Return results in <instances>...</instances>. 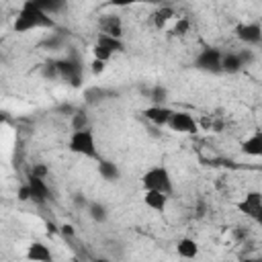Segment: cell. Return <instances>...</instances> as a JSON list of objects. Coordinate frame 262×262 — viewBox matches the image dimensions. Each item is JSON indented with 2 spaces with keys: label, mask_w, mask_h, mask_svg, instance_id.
Returning <instances> with one entry per match:
<instances>
[{
  "label": "cell",
  "mask_w": 262,
  "mask_h": 262,
  "mask_svg": "<svg viewBox=\"0 0 262 262\" xmlns=\"http://www.w3.org/2000/svg\"><path fill=\"white\" fill-rule=\"evenodd\" d=\"M57 25L51 18V14H47L45 10H41L37 4H33L31 0H25L23 6L18 8L12 29L14 33H29V31H37V29H47L53 31Z\"/></svg>",
  "instance_id": "obj_1"
},
{
  "label": "cell",
  "mask_w": 262,
  "mask_h": 262,
  "mask_svg": "<svg viewBox=\"0 0 262 262\" xmlns=\"http://www.w3.org/2000/svg\"><path fill=\"white\" fill-rule=\"evenodd\" d=\"M141 188L143 190H162L166 194L174 192V180L166 166H151L141 174Z\"/></svg>",
  "instance_id": "obj_2"
},
{
  "label": "cell",
  "mask_w": 262,
  "mask_h": 262,
  "mask_svg": "<svg viewBox=\"0 0 262 262\" xmlns=\"http://www.w3.org/2000/svg\"><path fill=\"white\" fill-rule=\"evenodd\" d=\"M68 149L76 156L82 158H98V147H96V137L90 127L86 129H76L72 131L68 139Z\"/></svg>",
  "instance_id": "obj_3"
},
{
  "label": "cell",
  "mask_w": 262,
  "mask_h": 262,
  "mask_svg": "<svg viewBox=\"0 0 262 262\" xmlns=\"http://www.w3.org/2000/svg\"><path fill=\"white\" fill-rule=\"evenodd\" d=\"M55 66H57V74L63 82H68L70 86L74 88H80L82 82H84V66H82V59L76 55V53H70L61 59H55Z\"/></svg>",
  "instance_id": "obj_4"
},
{
  "label": "cell",
  "mask_w": 262,
  "mask_h": 262,
  "mask_svg": "<svg viewBox=\"0 0 262 262\" xmlns=\"http://www.w3.org/2000/svg\"><path fill=\"white\" fill-rule=\"evenodd\" d=\"M221 59H223L221 49H217V47H203V49L196 53L192 66H194L199 72H205V74H223V70H221Z\"/></svg>",
  "instance_id": "obj_5"
},
{
  "label": "cell",
  "mask_w": 262,
  "mask_h": 262,
  "mask_svg": "<svg viewBox=\"0 0 262 262\" xmlns=\"http://www.w3.org/2000/svg\"><path fill=\"white\" fill-rule=\"evenodd\" d=\"M237 211L252 219L254 223L262 225V192L260 190H248L242 201L237 203Z\"/></svg>",
  "instance_id": "obj_6"
},
{
  "label": "cell",
  "mask_w": 262,
  "mask_h": 262,
  "mask_svg": "<svg viewBox=\"0 0 262 262\" xmlns=\"http://www.w3.org/2000/svg\"><path fill=\"white\" fill-rule=\"evenodd\" d=\"M235 37H237V41H242L246 47L262 45V25H260L258 20L239 23V25L235 27Z\"/></svg>",
  "instance_id": "obj_7"
},
{
  "label": "cell",
  "mask_w": 262,
  "mask_h": 262,
  "mask_svg": "<svg viewBox=\"0 0 262 262\" xmlns=\"http://www.w3.org/2000/svg\"><path fill=\"white\" fill-rule=\"evenodd\" d=\"M25 182H27V186H29V190H31V203H35V205H39V207L47 205V201L51 199V190H49L45 178L35 176V174L29 172V176H27Z\"/></svg>",
  "instance_id": "obj_8"
},
{
  "label": "cell",
  "mask_w": 262,
  "mask_h": 262,
  "mask_svg": "<svg viewBox=\"0 0 262 262\" xmlns=\"http://www.w3.org/2000/svg\"><path fill=\"white\" fill-rule=\"evenodd\" d=\"M174 133H184V135H194L199 131V121L186 113V111H174L172 119H170V125H168Z\"/></svg>",
  "instance_id": "obj_9"
},
{
  "label": "cell",
  "mask_w": 262,
  "mask_h": 262,
  "mask_svg": "<svg viewBox=\"0 0 262 262\" xmlns=\"http://www.w3.org/2000/svg\"><path fill=\"white\" fill-rule=\"evenodd\" d=\"M141 115L156 127H168L170 119L174 115V108H170L168 104H149L147 108L141 111Z\"/></svg>",
  "instance_id": "obj_10"
},
{
  "label": "cell",
  "mask_w": 262,
  "mask_h": 262,
  "mask_svg": "<svg viewBox=\"0 0 262 262\" xmlns=\"http://www.w3.org/2000/svg\"><path fill=\"white\" fill-rule=\"evenodd\" d=\"M239 151L244 156H250V158H262V129H256L252 135L242 139Z\"/></svg>",
  "instance_id": "obj_11"
},
{
  "label": "cell",
  "mask_w": 262,
  "mask_h": 262,
  "mask_svg": "<svg viewBox=\"0 0 262 262\" xmlns=\"http://www.w3.org/2000/svg\"><path fill=\"white\" fill-rule=\"evenodd\" d=\"M98 29L104 35H113V37H123V20L117 14H104L98 18Z\"/></svg>",
  "instance_id": "obj_12"
},
{
  "label": "cell",
  "mask_w": 262,
  "mask_h": 262,
  "mask_svg": "<svg viewBox=\"0 0 262 262\" xmlns=\"http://www.w3.org/2000/svg\"><path fill=\"white\" fill-rule=\"evenodd\" d=\"M27 260H33V262H51L53 260V254L49 250V246H45L43 242H31L27 246Z\"/></svg>",
  "instance_id": "obj_13"
},
{
  "label": "cell",
  "mask_w": 262,
  "mask_h": 262,
  "mask_svg": "<svg viewBox=\"0 0 262 262\" xmlns=\"http://www.w3.org/2000/svg\"><path fill=\"white\" fill-rule=\"evenodd\" d=\"M168 199H170V194H166L162 190H143V203L151 211H158V213L164 211L168 207Z\"/></svg>",
  "instance_id": "obj_14"
},
{
  "label": "cell",
  "mask_w": 262,
  "mask_h": 262,
  "mask_svg": "<svg viewBox=\"0 0 262 262\" xmlns=\"http://www.w3.org/2000/svg\"><path fill=\"white\" fill-rule=\"evenodd\" d=\"M176 16V12H174V8L172 6H164V4H160L156 10H154V14H151V23H154V27L156 29H164L172 18Z\"/></svg>",
  "instance_id": "obj_15"
},
{
  "label": "cell",
  "mask_w": 262,
  "mask_h": 262,
  "mask_svg": "<svg viewBox=\"0 0 262 262\" xmlns=\"http://www.w3.org/2000/svg\"><path fill=\"white\" fill-rule=\"evenodd\" d=\"M98 176L106 182H117L121 178V170L111 160H98Z\"/></svg>",
  "instance_id": "obj_16"
},
{
  "label": "cell",
  "mask_w": 262,
  "mask_h": 262,
  "mask_svg": "<svg viewBox=\"0 0 262 262\" xmlns=\"http://www.w3.org/2000/svg\"><path fill=\"white\" fill-rule=\"evenodd\" d=\"M96 45L108 49L113 55L125 51V43H123L121 37H113V35H104V33H98V37H96Z\"/></svg>",
  "instance_id": "obj_17"
},
{
  "label": "cell",
  "mask_w": 262,
  "mask_h": 262,
  "mask_svg": "<svg viewBox=\"0 0 262 262\" xmlns=\"http://www.w3.org/2000/svg\"><path fill=\"white\" fill-rule=\"evenodd\" d=\"M221 70L223 74H237L244 70V61L239 59L237 51H229V53H223V59H221Z\"/></svg>",
  "instance_id": "obj_18"
},
{
  "label": "cell",
  "mask_w": 262,
  "mask_h": 262,
  "mask_svg": "<svg viewBox=\"0 0 262 262\" xmlns=\"http://www.w3.org/2000/svg\"><path fill=\"white\" fill-rule=\"evenodd\" d=\"M176 254L182 258H196L199 256V244L192 237H180L176 242Z\"/></svg>",
  "instance_id": "obj_19"
},
{
  "label": "cell",
  "mask_w": 262,
  "mask_h": 262,
  "mask_svg": "<svg viewBox=\"0 0 262 262\" xmlns=\"http://www.w3.org/2000/svg\"><path fill=\"white\" fill-rule=\"evenodd\" d=\"M33 4H37L41 10H45L47 14H59L68 8V0H31Z\"/></svg>",
  "instance_id": "obj_20"
},
{
  "label": "cell",
  "mask_w": 262,
  "mask_h": 262,
  "mask_svg": "<svg viewBox=\"0 0 262 262\" xmlns=\"http://www.w3.org/2000/svg\"><path fill=\"white\" fill-rule=\"evenodd\" d=\"M86 213H88V217H90L94 223H104V221L108 219V209H106L102 203H98V201H90Z\"/></svg>",
  "instance_id": "obj_21"
},
{
  "label": "cell",
  "mask_w": 262,
  "mask_h": 262,
  "mask_svg": "<svg viewBox=\"0 0 262 262\" xmlns=\"http://www.w3.org/2000/svg\"><path fill=\"white\" fill-rule=\"evenodd\" d=\"M145 96L149 98L151 104H166V100H168V88L162 86V84H156V86H151V88L145 90Z\"/></svg>",
  "instance_id": "obj_22"
},
{
  "label": "cell",
  "mask_w": 262,
  "mask_h": 262,
  "mask_svg": "<svg viewBox=\"0 0 262 262\" xmlns=\"http://www.w3.org/2000/svg\"><path fill=\"white\" fill-rule=\"evenodd\" d=\"M70 125H72V131L90 127V119H88V113H86L84 108H76V111H72V119H70Z\"/></svg>",
  "instance_id": "obj_23"
},
{
  "label": "cell",
  "mask_w": 262,
  "mask_h": 262,
  "mask_svg": "<svg viewBox=\"0 0 262 262\" xmlns=\"http://www.w3.org/2000/svg\"><path fill=\"white\" fill-rule=\"evenodd\" d=\"M190 27H192L190 18H186V16H180V18H176V23H174L172 35H174V37H184V35L190 31Z\"/></svg>",
  "instance_id": "obj_24"
},
{
  "label": "cell",
  "mask_w": 262,
  "mask_h": 262,
  "mask_svg": "<svg viewBox=\"0 0 262 262\" xmlns=\"http://www.w3.org/2000/svg\"><path fill=\"white\" fill-rule=\"evenodd\" d=\"M63 37L61 35H55V33H51L43 43H41V47L43 49H47V51H57V49H61L63 47Z\"/></svg>",
  "instance_id": "obj_25"
},
{
  "label": "cell",
  "mask_w": 262,
  "mask_h": 262,
  "mask_svg": "<svg viewBox=\"0 0 262 262\" xmlns=\"http://www.w3.org/2000/svg\"><path fill=\"white\" fill-rule=\"evenodd\" d=\"M111 6L117 8H125V6H133V4H162V0H108Z\"/></svg>",
  "instance_id": "obj_26"
},
{
  "label": "cell",
  "mask_w": 262,
  "mask_h": 262,
  "mask_svg": "<svg viewBox=\"0 0 262 262\" xmlns=\"http://www.w3.org/2000/svg\"><path fill=\"white\" fill-rule=\"evenodd\" d=\"M41 74H43V78H49V80H53V78H59L55 61H47V63H43V68H41Z\"/></svg>",
  "instance_id": "obj_27"
},
{
  "label": "cell",
  "mask_w": 262,
  "mask_h": 262,
  "mask_svg": "<svg viewBox=\"0 0 262 262\" xmlns=\"http://www.w3.org/2000/svg\"><path fill=\"white\" fill-rule=\"evenodd\" d=\"M92 57H96V59H102V61H108L111 57H113V53L108 51V49H104V47H100V45H92Z\"/></svg>",
  "instance_id": "obj_28"
},
{
  "label": "cell",
  "mask_w": 262,
  "mask_h": 262,
  "mask_svg": "<svg viewBox=\"0 0 262 262\" xmlns=\"http://www.w3.org/2000/svg\"><path fill=\"white\" fill-rule=\"evenodd\" d=\"M106 70V61H102V59H96V57H92V61H90V72L94 74V76H100L102 72Z\"/></svg>",
  "instance_id": "obj_29"
},
{
  "label": "cell",
  "mask_w": 262,
  "mask_h": 262,
  "mask_svg": "<svg viewBox=\"0 0 262 262\" xmlns=\"http://www.w3.org/2000/svg\"><path fill=\"white\" fill-rule=\"evenodd\" d=\"M16 199H18L20 203H27V201H31V190H29V186H27V182H23V184L18 186V192H16Z\"/></svg>",
  "instance_id": "obj_30"
},
{
  "label": "cell",
  "mask_w": 262,
  "mask_h": 262,
  "mask_svg": "<svg viewBox=\"0 0 262 262\" xmlns=\"http://www.w3.org/2000/svg\"><path fill=\"white\" fill-rule=\"evenodd\" d=\"M59 235L72 239V237H76V227L70 225V223H63V225H59Z\"/></svg>",
  "instance_id": "obj_31"
},
{
  "label": "cell",
  "mask_w": 262,
  "mask_h": 262,
  "mask_svg": "<svg viewBox=\"0 0 262 262\" xmlns=\"http://www.w3.org/2000/svg\"><path fill=\"white\" fill-rule=\"evenodd\" d=\"M31 174H35V176H41V178H47V174H49V168H47L45 164H35V166L31 168Z\"/></svg>",
  "instance_id": "obj_32"
},
{
  "label": "cell",
  "mask_w": 262,
  "mask_h": 262,
  "mask_svg": "<svg viewBox=\"0 0 262 262\" xmlns=\"http://www.w3.org/2000/svg\"><path fill=\"white\" fill-rule=\"evenodd\" d=\"M74 205L78 207V209H88V205H90V201L82 194V192H76L74 194Z\"/></svg>",
  "instance_id": "obj_33"
},
{
  "label": "cell",
  "mask_w": 262,
  "mask_h": 262,
  "mask_svg": "<svg viewBox=\"0 0 262 262\" xmlns=\"http://www.w3.org/2000/svg\"><path fill=\"white\" fill-rule=\"evenodd\" d=\"M237 55H239V59L244 61V66H250V63L254 61V53H252V49H242V51H237Z\"/></svg>",
  "instance_id": "obj_34"
},
{
  "label": "cell",
  "mask_w": 262,
  "mask_h": 262,
  "mask_svg": "<svg viewBox=\"0 0 262 262\" xmlns=\"http://www.w3.org/2000/svg\"><path fill=\"white\" fill-rule=\"evenodd\" d=\"M45 229H47V233H49V235H55V233H59V227H57L53 221H47V223H45Z\"/></svg>",
  "instance_id": "obj_35"
}]
</instances>
